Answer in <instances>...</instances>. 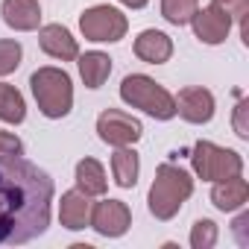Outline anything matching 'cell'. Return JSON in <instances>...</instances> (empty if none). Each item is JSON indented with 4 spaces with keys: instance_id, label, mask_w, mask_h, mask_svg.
I'll return each mask as SVG.
<instances>
[{
    "instance_id": "20",
    "label": "cell",
    "mask_w": 249,
    "mask_h": 249,
    "mask_svg": "<svg viewBox=\"0 0 249 249\" xmlns=\"http://www.w3.org/2000/svg\"><path fill=\"white\" fill-rule=\"evenodd\" d=\"M196 9H199V0H161V15L173 27L191 24V18H194Z\"/></svg>"
},
{
    "instance_id": "13",
    "label": "cell",
    "mask_w": 249,
    "mask_h": 249,
    "mask_svg": "<svg viewBox=\"0 0 249 249\" xmlns=\"http://www.w3.org/2000/svg\"><path fill=\"white\" fill-rule=\"evenodd\" d=\"M59 220L65 229L71 231H79L85 226H91V196L85 191H68L62 194V202H59Z\"/></svg>"
},
{
    "instance_id": "23",
    "label": "cell",
    "mask_w": 249,
    "mask_h": 249,
    "mask_svg": "<svg viewBox=\"0 0 249 249\" xmlns=\"http://www.w3.org/2000/svg\"><path fill=\"white\" fill-rule=\"evenodd\" d=\"M211 6H217L237 24H243L249 18V0H211Z\"/></svg>"
},
{
    "instance_id": "2",
    "label": "cell",
    "mask_w": 249,
    "mask_h": 249,
    "mask_svg": "<svg viewBox=\"0 0 249 249\" xmlns=\"http://www.w3.org/2000/svg\"><path fill=\"white\" fill-rule=\"evenodd\" d=\"M191 194H194V179L188 170H182L176 164H159L150 196H147L150 214L156 220H173Z\"/></svg>"
},
{
    "instance_id": "25",
    "label": "cell",
    "mask_w": 249,
    "mask_h": 249,
    "mask_svg": "<svg viewBox=\"0 0 249 249\" xmlns=\"http://www.w3.org/2000/svg\"><path fill=\"white\" fill-rule=\"evenodd\" d=\"M246 111H249V103L246 100H240L237 103V108H234V132H237V138H249V123H246Z\"/></svg>"
},
{
    "instance_id": "4",
    "label": "cell",
    "mask_w": 249,
    "mask_h": 249,
    "mask_svg": "<svg viewBox=\"0 0 249 249\" xmlns=\"http://www.w3.org/2000/svg\"><path fill=\"white\" fill-rule=\"evenodd\" d=\"M120 100L141 108L144 114L156 117V120H170L176 117V100L167 88H161L156 79H150L147 73H129L120 82Z\"/></svg>"
},
{
    "instance_id": "27",
    "label": "cell",
    "mask_w": 249,
    "mask_h": 249,
    "mask_svg": "<svg viewBox=\"0 0 249 249\" xmlns=\"http://www.w3.org/2000/svg\"><path fill=\"white\" fill-rule=\"evenodd\" d=\"M117 3H123V6H129V9H144L150 0H117Z\"/></svg>"
},
{
    "instance_id": "5",
    "label": "cell",
    "mask_w": 249,
    "mask_h": 249,
    "mask_svg": "<svg viewBox=\"0 0 249 249\" xmlns=\"http://www.w3.org/2000/svg\"><path fill=\"white\" fill-rule=\"evenodd\" d=\"M191 164H194V173L199 179H205V182H223V179H231V176L243 173V159L234 150L217 147L211 141L194 144Z\"/></svg>"
},
{
    "instance_id": "19",
    "label": "cell",
    "mask_w": 249,
    "mask_h": 249,
    "mask_svg": "<svg viewBox=\"0 0 249 249\" xmlns=\"http://www.w3.org/2000/svg\"><path fill=\"white\" fill-rule=\"evenodd\" d=\"M24 117H27V103H24L21 91L15 85L0 82V120L18 126V123H24Z\"/></svg>"
},
{
    "instance_id": "9",
    "label": "cell",
    "mask_w": 249,
    "mask_h": 249,
    "mask_svg": "<svg viewBox=\"0 0 249 249\" xmlns=\"http://www.w3.org/2000/svg\"><path fill=\"white\" fill-rule=\"evenodd\" d=\"M176 114L188 123H208L214 117V94L199 85L182 88L176 97Z\"/></svg>"
},
{
    "instance_id": "1",
    "label": "cell",
    "mask_w": 249,
    "mask_h": 249,
    "mask_svg": "<svg viewBox=\"0 0 249 249\" xmlns=\"http://www.w3.org/2000/svg\"><path fill=\"white\" fill-rule=\"evenodd\" d=\"M53 179L21 156H0V246L41 237L50 226Z\"/></svg>"
},
{
    "instance_id": "18",
    "label": "cell",
    "mask_w": 249,
    "mask_h": 249,
    "mask_svg": "<svg viewBox=\"0 0 249 249\" xmlns=\"http://www.w3.org/2000/svg\"><path fill=\"white\" fill-rule=\"evenodd\" d=\"M138 153L129 150V147H117V153L111 156V173H114V182L120 188H135L138 182Z\"/></svg>"
},
{
    "instance_id": "12",
    "label": "cell",
    "mask_w": 249,
    "mask_h": 249,
    "mask_svg": "<svg viewBox=\"0 0 249 249\" xmlns=\"http://www.w3.org/2000/svg\"><path fill=\"white\" fill-rule=\"evenodd\" d=\"M38 44H41V50H44L47 56H53V59H59V62H73V59L79 56L76 38H73L62 24H47V27H41Z\"/></svg>"
},
{
    "instance_id": "11",
    "label": "cell",
    "mask_w": 249,
    "mask_h": 249,
    "mask_svg": "<svg viewBox=\"0 0 249 249\" xmlns=\"http://www.w3.org/2000/svg\"><path fill=\"white\" fill-rule=\"evenodd\" d=\"M3 24L18 30V33H33L41 24V6L38 0H3L0 3Z\"/></svg>"
},
{
    "instance_id": "24",
    "label": "cell",
    "mask_w": 249,
    "mask_h": 249,
    "mask_svg": "<svg viewBox=\"0 0 249 249\" xmlns=\"http://www.w3.org/2000/svg\"><path fill=\"white\" fill-rule=\"evenodd\" d=\"M21 153H24L21 138L12 135V132H3V129H0V156H21Z\"/></svg>"
},
{
    "instance_id": "14",
    "label": "cell",
    "mask_w": 249,
    "mask_h": 249,
    "mask_svg": "<svg viewBox=\"0 0 249 249\" xmlns=\"http://www.w3.org/2000/svg\"><path fill=\"white\" fill-rule=\"evenodd\" d=\"M135 56L147 65H164L173 56V41L161 30H144L135 38Z\"/></svg>"
},
{
    "instance_id": "3",
    "label": "cell",
    "mask_w": 249,
    "mask_h": 249,
    "mask_svg": "<svg viewBox=\"0 0 249 249\" xmlns=\"http://www.w3.org/2000/svg\"><path fill=\"white\" fill-rule=\"evenodd\" d=\"M30 88H33V97H36L44 117L59 120V117L71 114V108H73V85H71V76L62 68H38L30 76Z\"/></svg>"
},
{
    "instance_id": "10",
    "label": "cell",
    "mask_w": 249,
    "mask_h": 249,
    "mask_svg": "<svg viewBox=\"0 0 249 249\" xmlns=\"http://www.w3.org/2000/svg\"><path fill=\"white\" fill-rule=\"evenodd\" d=\"M191 24H194V33L202 44H223L229 38V30H231L234 21L226 12H220L217 6H205V9L194 12Z\"/></svg>"
},
{
    "instance_id": "17",
    "label": "cell",
    "mask_w": 249,
    "mask_h": 249,
    "mask_svg": "<svg viewBox=\"0 0 249 249\" xmlns=\"http://www.w3.org/2000/svg\"><path fill=\"white\" fill-rule=\"evenodd\" d=\"M76 188L85 191L88 196H103L108 191V179H106V170L97 159H82L76 164Z\"/></svg>"
},
{
    "instance_id": "15",
    "label": "cell",
    "mask_w": 249,
    "mask_h": 249,
    "mask_svg": "<svg viewBox=\"0 0 249 249\" xmlns=\"http://www.w3.org/2000/svg\"><path fill=\"white\" fill-rule=\"evenodd\" d=\"M246 199H249V185H246V179H240V176L214 182V188H211V202H214L220 211H237V208L246 205Z\"/></svg>"
},
{
    "instance_id": "8",
    "label": "cell",
    "mask_w": 249,
    "mask_h": 249,
    "mask_svg": "<svg viewBox=\"0 0 249 249\" xmlns=\"http://www.w3.org/2000/svg\"><path fill=\"white\" fill-rule=\"evenodd\" d=\"M132 226V211L120 199H103L91 205V229L103 237H120Z\"/></svg>"
},
{
    "instance_id": "7",
    "label": "cell",
    "mask_w": 249,
    "mask_h": 249,
    "mask_svg": "<svg viewBox=\"0 0 249 249\" xmlns=\"http://www.w3.org/2000/svg\"><path fill=\"white\" fill-rule=\"evenodd\" d=\"M97 135H100V141H106L111 147H129L144 135V126H141V120H135L126 111L106 108L97 117Z\"/></svg>"
},
{
    "instance_id": "6",
    "label": "cell",
    "mask_w": 249,
    "mask_h": 249,
    "mask_svg": "<svg viewBox=\"0 0 249 249\" xmlns=\"http://www.w3.org/2000/svg\"><path fill=\"white\" fill-rule=\"evenodd\" d=\"M79 30H82V36L88 41H108V44H114V41H120L123 36H126L129 21H126V15H123L120 9L100 3V6H91V9H85L79 15Z\"/></svg>"
},
{
    "instance_id": "16",
    "label": "cell",
    "mask_w": 249,
    "mask_h": 249,
    "mask_svg": "<svg viewBox=\"0 0 249 249\" xmlns=\"http://www.w3.org/2000/svg\"><path fill=\"white\" fill-rule=\"evenodd\" d=\"M79 62V76H82V82H85V88H100L106 79H108V73H111V59L106 56V53H100V50H91V53H85V56H76Z\"/></svg>"
},
{
    "instance_id": "26",
    "label": "cell",
    "mask_w": 249,
    "mask_h": 249,
    "mask_svg": "<svg viewBox=\"0 0 249 249\" xmlns=\"http://www.w3.org/2000/svg\"><path fill=\"white\" fill-rule=\"evenodd\" d=\"M246 226H249V214H240V217H237V220H234V234H237V240H240V243H243V246H246V243H249V237H246V234H243V229H246Z\"/></svg>"
},
{
    "instance_id": "22",
    "label": "cell",
    "mask_w": 249,
    "mask_h": 249,
    "mask_svg": "<svg viewBox=\"0 0 249 249\" xmlns=\"http://www.w3.org/2000/svg\"><path fill=\"white\" fill-rule=\"evenodd\" d=\"M217 243V226L214 220H196L191 229V246L194 249H211Z\"/></svg>"
},
{
    "instance_id": "21",
    "label": "cell",
    "mask_w": 249,
    "mask_h": 249,
    "mask_svg": "<svg viewBox=\"0 0 249 249\" xmlns=\"http://www.w3.org/2000/svg\"><path fill=\"white\" fill-rule=\"evenodd\" d=\"M21 56H24V50L15 38H0V76L15 73L21 65Z\"/></svg>"
}]
</instances>
